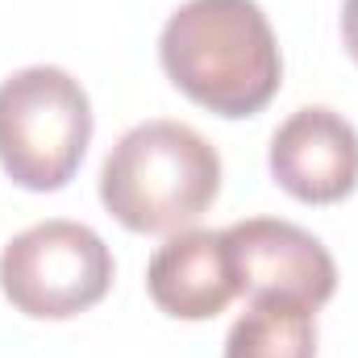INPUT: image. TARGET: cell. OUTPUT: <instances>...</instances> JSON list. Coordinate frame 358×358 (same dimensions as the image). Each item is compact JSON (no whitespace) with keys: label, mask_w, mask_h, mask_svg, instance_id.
<instances>
[{"label":"cell","mask_w":358,"mask_h":358,"mask_svg":"<svg viewBox=\"0 0 358 358\" xmlns=\"http://www.w3.org/2000/svg\"><path fill=\"white\" fill-rule=\"evenodd\" d=\"M225 358H317L313 308L279 296L250 300L225 338Z\"/></svg>","instance_id":"cell-8"},{"label":"cell","mask_w":358,"mask_h":358,"mask_svg":"<svg viewBox=\"0 0 358 358\" xmlns=\"http://www.w3.org/2000/svg\"><path fill=\"white\" fill-rule=\"evenodd\" d=\"M225 242L238 271V292L250 300L279 296L317 313L338 292V267L329 250L292 221L250 217V221L229 225Z\"/></svg>","instance_id":"cell-5"},{"label":"cell","mask_w":358,"mask_h":358,"mask_svg":"<svg viewBox=\"0 0 358 358\" xmlns=\"http://www.w3.org/2000/svg\"><path fill=\"white\" fill-rule=\"evenodd\" d=\"M342 42L350 50V59L358 63V0H346L342 4Z\"/></svg>","instance_id":"cell-9"},{"label":"cell","mask_w":358,"mask_h":358,"mask_svg":"<svg viewBox=\"0 0 358 358\" xmlns=\"http://www.w3.org/2000/svg\"><path fill=\"white\" fill-rule=\"evenodd\" d=\"M92 142V100L63 67H25L0 84V167L25 192H59Z\"/></svg>","instance_id":"cell-3"},{"label":"cell","mask_w":358,"mask_h":358,"mask_svg":"<svg viewBox=\"0 0 358 358\" xmlns=\"http://www.w3.org/2000/svg\"><path fill=\"white\" fill-rule=\"evenodd\" d=\"M150 300L179 321H208L229 308L238 292V271L225 229H179L146 267Z\"/></svg>","instance_id":"cell-7"},{"label":"cell","mask_w":358,"mask_h":358,"mask_svg":"<svg viewBox=\"0 0 358 358\" xmlns=\"http://www.w3.org/2000/svg\"><path fill=\"white\" fill-rule=\"evenodd\" d=\"M8 304L34 321H67L96 308L113 287V250L80 221H42L0 255Z\"/></svg>","instance_id":"cell-4"},{"label":"cell","mask_w":358,"mask_h":358,"mask_svg":"<svg viewBox=\"0 0 358 358\" xmlns=\"http://www.w3.org/2000/svg\"><path fill=\"white\" fill-rule=\"evenodd\" d=\"M221 192L217 150L183 121L134 125L100 167V204L134 234H179Z\"/></svg>","instance_id":"cell-2"},{"label":"cell","mask_w":358,"mask_h":358,"mask_svg":"<svg viewBox=\"0 0 358 358\" xmlns=\"http://www.w3.org/2000/svg\"><path fill=\"white\" fill-rule=\"evenodd\" d=\"M159 63L192 104L255 117L283 80L279 42L259 0H187L159 34Z\"/></svg>","instance_id":"cell-1"},{"label":"cell","mask_w":358,"mask_h":358,"mask_svg":"<svg viewBox=\"0 0 358 358\" xmlns=\"http://www.w3.org/2000/svg\"><path fill=\"white\" fill-rule=\"evenodd\" d=\"M271 176L300 204H338L358 187V129L334 108H296L271 138Z\"/></svg>","instance_id":"cell-6"}]
</instances>
